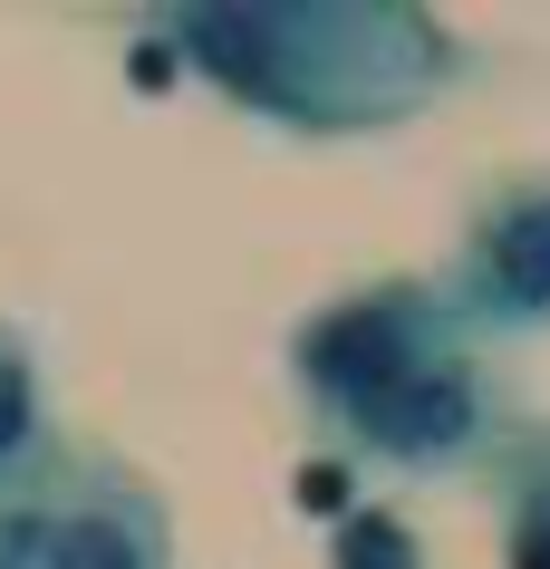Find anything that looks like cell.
I'll return each instance as SVG.
<instances>
[{"instance_id":"cell-1","label":"cell","mask_w":550,"mask_h":569,"mask_svg":"<svg viewBox=\"0 0 550 569\" xmlns=\"http://www.w3.org/2000/svg\"><path fill=\"white\" fill-rule=\"evenodd\" d=\"M483 416H492L483 367H473V358H434V348H426V358L406 367L348 435L377 445V453H406V463H444V453H463L473 435H483Z\"/></svg>"},{"instance_id":"cell-4","label":"cell","mask_w":550,"mask_h":569,"mask_svg":"<svg viewBox=\"0 0 550 569\" xmlns=\"http://www.w3.org/2000/svg\"><path fill=\"white\" fill-rule=\"evenodd\" d=\"M39 453V377L20 348H0V473H30Z\"/></svg>"},{"instance_id":"cell-3","label":"cell","mask_w":550,"mask_h":569,"mask_svg":"<svg viewBox=\"0 0 550 569\" xmlns=\"http://www.w3.org/2000/svg\"><path fill=\"white\" fill-rule=\"evenodd\" d=\"M20 550H30L39 569H146V521L126 502H59L49 521H30L20 531Z\"/></svg>"},{"instance_id":"cell-5","label":"cell","mask_w":550,"mask_h":569,"mask_svg":"<svg viewBox=\"0 0 550 569\" xmlns=\"http://www.w3.org/2000/svg\"><path fill=\"white\" fill-rule=\"evenodd\" d=\"M512 569H550V473L512 492Z\"/></svg>"},{"instance_id":"cell-2","label":"cell","mask_w":550,"mask_h":569,"mask_svg":"<svg viewBox=\"0 0 550 569\" xmlns=\"http://www.w3.org/2000/svg\"><path fill=\"white\" fill-rule=\"evenodd\" d=\"M473 300L492 319H550V183H521L473 232Z\"/></svg>"}]
</instances>
